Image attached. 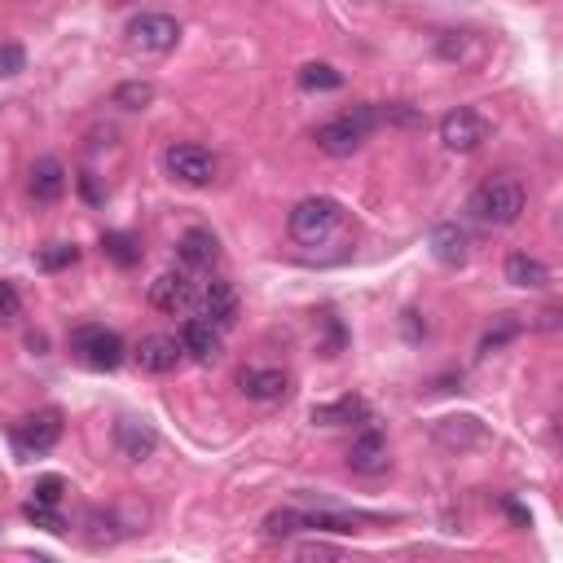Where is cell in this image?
Listing matches in <instances>:
<instances>
[{
  "label": "cell",
  "mask_w": 563,
  "mask_h": 563,
  "mask_svg": "<svg viewBox=\"0 0 563 563\" xmlns=\"http://www.w3.org/2000/svg\"><path fill=\"white\" fill-rule=\"evenodd\" d=\"M524 207H528V194H524V185L520 181H511V176H493V181H484L476 194H471V203H467V212L484 220V225H515V220L524 216Z\"/></svg>",
  "instance_id": "obj_1"
},
{
  "label": "cell",
  "mask_w": 563,
  "mask_h": 563,
  "mask_svg": "<svg viewBox=\"0 0 563 563\" xmlns=\"http://www.w3.org/2000/svg\"><path fill=\"white\" fill-rule=\"evenodd\" d=\"M339 225H344V207L322 194L295 203V212H291V238L304 242V247H322L326 238H335Z\"/></svg>",
  "instance_id": "obj_2"
},
{
  "label": "cell",
  "mask_w": 563,
  "mask_h": 563,
  "mask_svg": "<svg viewBox=\"0 0 563 563\" xmlns=\"http://www.w3.org/2000/svg\"><path fill=\"white\" fill-rule=\"evenodd\" d=\"M71 352L88 370L106 374V370H119V361H124V339L106 326H80L71 330Z\"/></svg>",
  "instance_id": "obj_3"
},
{
  "label": "cell",
  "mask_w": 563,
  "mask_h": 563,
  "mask_svg": "<svg viewBox=\"0 0 563 563\" xmlns=\"http://www.w3.org/2000/svg\"><path fill=\"white\" fill-rule=\"evenodd\" d=\"M163 168H168L172 181L190 185V190H203V185L216 181V154L194 146V141H176V146H168V154H163Z\"/></svg>",
  "instance_id": "obj_4"
},
{
  "label": "cell",
  "mask_w": 563,
  "mask_h": 563,
  "mask_svg": "<svg viewBox=\"0 0 563 563\" xmlns=\"http://www.w3.org/2000/svg\"><path fill=\"white\" fill-rule=\"evenodd\" d=\"M440 141H445V150H454V154L480 150L484 141H489V119H484L480 110H471V106L449 110V115L440 119Z\"/></svg>",
  "instance_id": "obj_5"
},
{
  "label": "cell",
  "mask_w": 563,
  "mask_h": 563,
  "mask_svg": "<svg viewBox=\"0 0 563 563\" xmlns=\"http://www.w3.org/2000/svg\"><path fill=\"white\" fill-rule=\"evenodd\" d=\"M58 440H62V414L58 410H36V414H27L14 427V449H18L22 458L49 454Z\"/></svg>",
  "instance_id": "obj_6"
},
{
  "label": "cell",
  "mask_w": 563,
  "mask_h": 563,
  "mask_svg": "<svg viewBox=\"0 0 563 563\" xmlns=\"http://www.w3.org/2000/svg\"><path fill=\"white\" fill-rule=\"evenodd\" d=\"M128 44L141 53H172L176 40H181V22L172 14H137L128 22Z\"/></svg>",
  "instance_id": "obj_7"
},
{
  "label": "cell",
  "mask_w": 563,
  "mask_h": 563,
  "mask_svg": "<svg viewBox=\"0 0 563 563\" xmlns=\"http://www.w3.org/2000/svg\"><path fill=\"white\" fill-rule=\"evenodd\" d=\"M366 137L370 132L357 124L352 115H339V119H326L322 128L313 132V141H317V150L330 154V159H348V154H357L361 146H366Z\"/></svg>",
  "instance_id": "obj_8"
},
{
  "label": "cell",
  "mask_w": 563,
  "mask_h": 563,
  "mask_svg": "<svg viewBox=\"0 0 563 563\" xmlns=\"http://www.w3.org/2000/svg\"><path fill=\"white\" fill-rule=\"evenodd\" d=\"M132 357H137V366L146 374H172L176 366H181L185 348H181V339L176 335H146Z\"/></svg>",
  "instance_id": "obj_9"
},
{
  "label": "cell",
  "mask_w": 563,
  "mask_h": 563,
  "mask_svg": "<svg viewBox=\"0 0 563 563\" xmlns=\"http://www.w3.org/2000/svg\"><path fill=\"white\" fill-rule=\"evenodd\" d=\"M427 247H432V260L440 264V269H462V264L471 260V238H467V229L454 225V220L436 225L432 238H427Z\"/></svg>",
  "instance_id": "obj_10"
},
{
  "label": "cell",
  "mask_w": 563,
  "mask_h": 563,
  "mask_svg": "<svg viewBox=\"0 0 563 563\" xmlns=\"http://www.w3.org/2000/svg\"><path fill=\"white\" fill-rule=\"evenodd\" d=\"M194 282H190V273H163V278H154L150 282V308H159V313H185V308L194 304Z\"/></svg>",
  "instance_id": "obj_11"
},
{
  "label": "cell",
  "mask_w": 563,
  "mask_h": 563,
  "mask_svg": "<svg viewBox=\"0 0 563 563\" xmlns=\"http://www.w3.org/2000/svg\"><path fill=\"white\" fill-rule=\"evenodd\" d=\"M238 388H242L247 401L273 405V401H282V396L291 392V379H286L282 370H273V366H251V370L238 374Z\"/></svg>",
  "instance_id": "obj_12"
},
{
  "label": "cell",
  "mask_w": 563,
  "mask_h": 563,
  "mask_svg": "<svg viewBox=\"0 0 563 563\" xmlns=\"http://www.w3.org/2000/svg\"><path fill=\"white\" fill-rule=\"evenodd\" d=\"M194 300H198V308H203V317H207L212 326L225 330V326L238 322V291H234V286H229L225 278H212V282L203 286V291L194 295Z\"/></svg>",
  "instance_id": "obj_13"
},
{
  "label": "cell",
  "mask_w": 563,
  "mask_h": 563,
  "mask_svg": "<svg viewBox=\"0 0 563 563\" xmlns=\"http://www.w3.org/2000/svg\"><path fill=\"white\" fill-rule=\"evenodd\" d=\"M348 467L361 471V476H379V471H388V436H383L379 427H366V432L352 440Z\"/></svg>",
  "instance_id": "obj_14"
},
{
  "label": "cell",
  "mask_w": 563,
  "mask_h": 563,
  "mask_svg": "<svg viewBox=\"0 0 563 563\" xmlns=\"http://www.w3.org/2000/svg\"><path fill=\"white\" fill-rule=\"evenodd\" d=\"M176 260H181L190 273L212 269V264L220 260V242H216V234H212V229H185L181 242H176Z\"/></svg>",
  "instance_id": "obj_15"
},
{
  "label": "cell",
  "mask_w": 563,
  "mask_h": 563,
  "mask_svg": "<svg viewBox=\"0 0 563 563\" xmlns=\"http://www.w3.org/2000/svg\"><path fill=\"white\" fill-rule=\"evenodd\" d=\"M181 348L190 352L194 361H203V366H212V361H220V326H212L207 317H190V322L181 326Z\"/></svg>",
  "instance_id": "obj_16"
},
{
  "label": "cell",
  "mask_w": 563,
  "mask_h": 563,
  "mask_svg": "<svg viewBox=\"0 0 563 563\" xmlns=\"http://www.w3.org/2000/svg\"><path fill=\"white\" fill-rule=\"evenodd\" d=\"M115 445H119V454L124 458L141 462V458H150L154 449H159V432H154L150 423H141V418H119L115 423Z\"/></svg>",
  "instance_id": "obj_17"
},
{
  "label": "cell",
  "mask_w": 563,
  "mask_h": 563,
  "mask_svg": "<svg viewBox=\"0 0 563 563\" xmlns=\"http://www.w3.org/2000/svg\"><path fill=\"white\" fill-rule=\"evenodd\" d=\"M308 423H317V427L370 423V405L361 401V396H339V401H330V405H313V414H308Z\"/></svg>",
  "instance_id": "obj_18"
},
{
  "label": "cell",
  "mask_w": 563,
  "mask_h": 563,
  "mask_svg": "<svg viewBox=\"0 0 563 563\" xmlns=\"http://www.w3.org/2000/svg\"><path fill=\"white\" fill-rule=\"evenodd\" d=\"M31 198L36 203H58V198L66 194V168L58 159H40L36 168H31Z\"/></svg>",
  "instance_id": "obj_19"
},
{
  "label": "cell",
  "mask_w": 563,
  "mask_h": 563,
  "mask_svg": "<svg viewBox=\"0 0 563 563\" xmlns=\"http://www.w3.org/2000/svg\"><path fill=\"white\" fill-rule=\"evenodd\" d=\"M506 282L520 286V291H542V286H550V269L537 256H528V251H515L506 260Z\"/></svg>",
  "instance_id": "obj_20"
},
{
  "label": "cell",
  "mask_w": 563,
  "mask_h": 563,
  "mask_svg": "<svg viewBox=\"0 0 563 563\" xmlns=\"http://www.w3.org/2000/svg\"><path fill=\"white\" fill-rule=\"evenodd\" d=\"M75 260H80V247H75V242H49V247L36 251V269H44V273L71 269Z\"/></svg>",
  "instance_id": "obj_21"
},
{
  "label": "cell",
  "mask_w": 563,
  "mask_h": 563,
  "mask_svg": "<svg viewBox=\"0 0 563 563\" xmlns=\"http://www.w3.org/2000/svg\"><path fill=\"white\" fill-rule=\"evenodd\" d=\"M110 102L124 106V110H146V106H154V84L150 80H128L110 93Z\"/></svg>",
  "instance_id": "obj_22"
},
{
  "label": "cell",
  "mask_w": 563,
  "mask_h": 563,
  "mask_svg": "<svg viewBox=\"0 0 563 563\" xmlns=\"http://www.w3.org/2000/svg\"><path fill=\"white\" fill-rule=\"evenodd\" d=\"M102 251H106V260L119 264V269L141 264V247H137V238H132V234H106L102 238Z\"/></svg>",
  "instance_id": "obj_23"
},
{
  "label": "cell",
  "mask_w": 563,
  "mask_h": 563,
  "mask_svg": "<svg viewBox=\"0 0 563 563\" xmlns=\"http://www.w3.org/2000/svg\"><path fill=\"white\" fill-rule=\"evenodd\" d=\"M300 84L308 88V93H326V88L344 84V71H335V66H326V62H308L300 71Z\"/></svg>",
  "instance_id": "obj_24"
},
{
  "label": "cell",
  "mask_w": 563,
  "mask_h": 563,
  "mask_svg": "<svg viewBox=\"0 0 563 563\" xmlns=\"http://www.w3.org/2000/svg\"><path fill=\"white\" fill-rule=\"evenodd\" d=\"M22 515H27V524L44 528V533H66V520L58 515V506H49V502H36V498H31L27 506H22Z\"/></svg>",
  "instance_id": "obj_25"
},
{
  "label": "cell",
  "mask_w": 563,
  "mask_h": 563,
  "mask_svg": "<svg viewBox=\"0 0 563 563\" xmlns=\"http://www.w3.org/2000/svg\"><path fill=\"white\" fill-rule=\"evenodd\" d=\"M308 520H304V511H273L269 520H264V537H295V533H304Z\"/></svg>",
  "instance_id": "obj_26"
},
{
  "label": "cell",
  "mask_w": 563,
  "mask_h": 563,
  "mask_svg": "<svg viewBox=\"0 0 563 563\" xmlns=\"http://www.w3.org/2000/svg\"><path fill=\"white\" fill-rule=\"evenodd\" d=\"M515 335H520V326H515V317H502V322H498V326L489 330V335L480 339V357H493V352H498V348H506Z\"/></svg>",
  "instance_id": "obj_27"
},
{
  "label": "cell",
  "mask_w": 563,
  "mask_h": 563,
  "mask_svg": "<svg viewBox=\"0 0 563 563\" xmlns=\"http://www.w3.org/2000/svg\"><path fill=\"white\" fill-rule=\"evenodd\" d=\"M379 124H401V128H418V124H423V115H418L414 106H401V102H392V106H379Z\"/></svg>",
  "instance_id": "obj_28"
},
{
  "label": "cell",
  "mask_w": 563,
  "mask_h": 563,
  "mask_svg": "<svg viewBox=\"0 0 563 563\" xmlns=\"http://www.w3.org/2000/svg\"><path fill=\"white\" fill-rule=\"evenodd\" d=\"M27 66V53L22 44H0V75H18Z\"/></svg>",
  "instance_id": "obj_29"
},
{
  "label": "cell",
  "mask_w": 563,
  "mask_h": 563,
  "mask_svg": "<svg viewBox=\"0 0 563 563\" xmlns=\"http://www.w3.org/2000/svg\"><path fill=\"white\" fill-rule=\"evenodd\" d=\"M18 313H22V295L14 291V282L0 278V317H5V322H14Z\"/></svg>",
  "instance_id": "obj_30"
},
{
  "label": "cell",
  "mask_w": 563,
  "mask_h": 563,
  "mask_svg": "<svg viewBox=\"0 0 563 563\" xmlns=\"http://www.w3.org/2000/svg\"><path fill=\"white\" fill-rule=\"evenodd\" d=\"M62 493H66V480H62V476H44V480L36 484V502L58 506V502H62Z\"/></svg>",
  "instance_id": "obj_31"
},
{
  "label": "cell",
  "mask_w": 563,
  "mask_h": 563,
  "mask_svg": "<svg viewBox=\"0 0 563 563\" xmlns=\"http://www.w3.org/2000/svg\"><path fill=\"white\" fill-rule=\"evenodd\" d=\"M339 550L335 546H322V542H308V546H300V559H335Z\"/></svg>",
  "instance_id": "obj_32"
},
{
  "label": "cell",
  "mask_w": 563,
  "mask_h": 563,
  "mask_svg": "<svg viewBox=\"0 0 563 563\" xmlns=\"http://www.w3.org/2000/svg\"><path fill=\"white\" fill-rule=\"evenodd\" d=\"M80 190H84V198H88V203H102V190H97V181H93V176H80Z\"/></svg>",
  "instance_id": "obj_33"
},
{
  "label": "cell",
  "mask_w": 563,
  "mask_h": 563,
  "mask_svg": "<svg viewBox=\"0 0 563 563\" xmlns=\"http://www.w3.org/2000/svg\"><path fill=\"white\" fill-rule=\"evenodd\" d=\"M502 511H506V515H511V520H515V524H528V511H524V506H520V502H502Z\"/></svg>",
  "instance_id": "obj_34"
},
{
  "label": "cell",
  "mask_w": 563,
  "mask_h": 563,
  "mask_svg": "<svg viewBox=\"0 0 563 563\" xmlns=\"http://www.w3.org/2000/svg\"><path fill=\"white\" fill-rule=\"evenodd\" d=\"M542 326H546V330L559 326V308H546V313H542Z\"/></svg>",
  "instance_id": "obj_35"
}]
</instances>
